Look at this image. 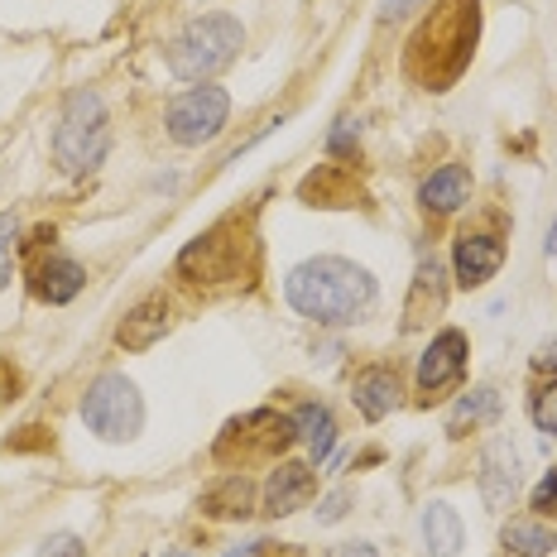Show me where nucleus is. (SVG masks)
Segmentation results:
<instances>
[{
	"label": "nucleus",
	"instance_id": "30",
	"mask_svg": "<svg viewBox=\"0 0 557 557\" xmlns=\"http://www.w3.org/2000/svg\"><path fill=\"white\" fill-rule=\"evenodd\" d=\"M332 557H375L370 543H346V548H332Z\"/></svg>",
	"mask_w": 557,
	"mask_h": 557
},
{
	"label": "nucleus",
	"instance_id": "24",
	"mask_svg": "<svg viewBox=\"0 0 557 557\" xmlns=\"http://www.w3.org/2000/svg\"><path fill=\"white\" fill-rule=\"evenodd\" d=\"M533 509H543V515H557V467L539 481V491H533Z\"/></svg>",
	"mask_w": 557,
	"mask_h": 557
},
{
	"label": "nucleus",
	"instance_id": "7",
	"mask_svg": "<svg viewBox=\"0 0 557 557\" xmlns=\"http://www.w3.org/2000/svg\"><path fill=\"white\" fill-rule=\"evenodd\" d=\"M231 231L236 222L207 231V236H197L188 250H183L178 270L183 278H193V284H222V278H240V250H246V240H231Z\"/></svg>",
	"mask_w": 557,
	"mask_h": 557
},
{
	"label": "nucleus",
	"instance_id": "14",
	"mask_svg": "<svg viewBox=\"0 0 557 557\" xmlns=\"http://www.w3.org/2000/svg\"><path fill=\"white\" fill-rule=\"evenodd\" d=\"M418 202H423L428 212H437V216L457 212V207L471 202V173L461 169V164L437 169L433 178H423V188H418Z\"/></svg>",
	"mask_w": 557,
	"mask_h": 557
},
{
	"label": "nucleus",
	"instance_id": "23",
	"mask_svg": "<svg viewBox=\"0 0 557 557\" xmlns=\"http://www.w3.org/2000/svg\"><path fill=\"white\" fill-rule=\"evenodd\" d=\"M533 423H539L543 433H553V437H557V380L533 394Z\"/></svg>",
	"mask_w": 557,
	"mask_h": 557
},
{
	"label": "nucleus",
	"instance_id": "27",
	"mask_svg": "<svg viewBox=\"0 0 557 557\" xmlns=\"http://www.w3.org/2000/svg\"><path fill=\"white\" fill-rule=\"evenodd\" d=\"M351 139H361V125H356V121H351V115H346V121H336L332 149H336V154H346V149H351Z\"/></svg>",
	"mask_w": 557,
	"mask_h": 557
},
{
	"label": "nucleus",
	"instance_id": "19",
	"mask_svg": "<svg viewBox=\"0 0 557 557\" xmlns=\"http://www.w3.org/2000/svg\"><path fill=\"white\" fill-rule=\"evenodd\" d=\"M500 413V394H495L491 385H481V389H471V394H461L457 399V409H451L447 418V433H467V428H481V423H491V418Z\"/></svg>",
	"mask_w": 557,
	"mask_h": 557
},
{
	"label": "nucleus",
	"instance_id": "16",
	"mask_svg": "<svg viewBox=\"0 0 557 557\" xmlns=\"http://www.w3.org/2000/svg\"><path fill=\"white\" fill-rule=\"evenodd\" d=\"M461 539H467V529H461V515L443 500H433L423 509V543H428V557H457L461 553Z\"/></svg>",
	"mask_w": 557,
	"mask_h": 557
},
{
	"label": "nucleus",
	"instance_id": "17",
	"mask_svg": "<svg viewBox=\"0 0 557 557\" xmlns=\"http://www.w3.org/2000/svg\"><path fill=\"white\" fill-rule=\"evenodd\" d=\"M294 433L308 443L312 461H327L332 447H336V418H332V409H322V404H298L294 409Z\"/></svg>",
	"mask_w": 557,
	"mask_h": 557
},
{
	"label": "nucleus",
	"instance_id": "11",
	"mask_svg": "<svg viewBox=\"0 0 557 557\" xmlns=\"http://www.w3.org/2000/svg\"><path fill=\"white\" fill-rule=\"evenodd\" d=\"M312 491H318V475L304 461H284L270 481H264V509L278 519V515H294V509H304L312 500Z\"/></svg>",
	"mask_w": 557,
	"mask_h": 557
},
{
	"label": "nucleus",
	"instance_id": "15",
	"mask_svg": "<svg viewBox=\"0 0 557 557\" xmlns=\"http://www.w3.org/2000/svg\"><path fill=\"white\" fill-rule=\"evenodd\" d=\"M164 332H169V308L159 304V298H149V304H139L131 318L115 327V342H121L125 351H149Z\"/></svg>",
	"mask_w": 557,
	"mask_h": 557
},
{
	"label": "nucleus",
	"instance_id": "13",
	"mask_svg": "<svg viewBox=\"0 0 557 557\" xmlns=\"http://www.w3.org/2000/svg\"><path fill=\"white\" fill-rule=\"evenodd\" d=\"M83 284H87V270L77 260H67V255H49L39 264V274H34V294L44 304H73L83 294Z\"/></svg>",
	"mask_w": 557,
	"mask_h": 557
},
{
	"label": "nucleus",
	"instance_id": "18",
	"mask_svg": "<svg viewBox=\"0 0 557 557\" xmlns=\"http://www.w3.org/2000/svg\"><path fill=\"white\" fill-rule=\"evenodd\" d=\"M356 409H361L370 423L375 418H385L394 404H399V380H394V370H385V366H375V370H366L361 380H356Z\"/></svg>",
	"mask_w": 557,
	"mask_h": 557
},
{
	"label": "nucleus",
	"instance_id": "3",
	"mask_svg": "<svg viewBox=\"0 0 557 557\" xmlns=\"http://www.w3.org/2000/svg\"><path fill=\"white\" fill-rule=\"evenodd\" d=\"M111 149V125H107V107L91 87L67 91L63 115H58L53 131V159L63 173H91L107 159Z\"/></svg>",
	"mask_w": 557,
	"mask_h": 557
},
{
	"label": "nucleus",
	"instance_id": "1",
	"mask_svg": "<svg viewBox=\"0 0 557 557\" xmlns=\"http://www.w3.org/2000/svg\"><path fill=\"white\" fill-rule=\"evenodd\" d=\"M284 298L312 322L346 327V322H361L366 312L375 308V278H370L361 264L322 255V260L298 264V270L284 278Z\"/></svg>",
	"mask_w": 557,
	"mask_h": 557
},
{
	"label": "nucleus",
	"instance_id": "10",
	"mask_svg": "<svg viewBox=\"0 0 557 557\" xmlns=\"http://www.w3.org/2000/svg\"><path fill=\"white\" fill-rule=\"evenodd\" d=\"M505 264V240L495 236H461L451 250V270H457L461 288H481L485 278H495Z\"/></svg>",
	"mask_w": 557,
	"mask_h": 557
},
{
	"label": "nucleus",
	"instance_id": "26",
	"mask_svg": "<svg viewBox=\"0 0 557 557\" xmlns=\"http://www.w3.org/2000/svg\"><path fill=\"white\" fill-rule=\"evenodd\" d=\"M423 5H433V0H385V10H380V15H385V20H409Z\"/></svg>",
	"mask_w": 557,
	"mask_h": 557
},
{
	"label": "nucleus",
	"instance_id": "31",
	"mask_svg": "<svg viewBox=\"0 0 557 557\" xmlns=\"http://www.w3.org/2000/svg\"><path fill=\"white\" fill-rule=\"evenodd\" d=\"M543 246H548V255H557V222H553V231H548V240H543Z\"/></svg>",
	"mask_w": 557,
	"mask_h": 557
},
{
	"label": "nucleus",
	"instance_id": "20",
	"mask_svg": "<svg viewBox=\"0 0 557 557\" xmlns=\"http://www.w3.org/2000/svg\"><path fill=\"white\" fill-rule=\"evenodd\" d=\"M505 548L519 553V557H543V553L557 548V539H553L548 524H539V519H509L505 524Z\"/></svg>",
	"mask_w": 557,
	"mask_h": 557
},
{
	"label": "nucleus",
	"instance_id": "4",
	"mask_svg": "<svg viewBox=\"0 0 557 557\" xmlns=\"http://www.w3.org/2000/svg\"><path fill=\"white\" fill-rule=\"evenodd\" d=\"M246 44V29H240L236 15L216 10V15L193 20L178 39L169 44V73L183 77V83H202V77H216L231 58Z\"/></svg>",
	"mask_w": 557,
	"mask_h": 557
},
{
	"label": "nucleus",
	"instance_id": "5",
	"mask_svg": "<svg viewBox=\"0 0 557 557\" xmlns=\"http://www.w3.org/2000/svg\"><path fill=\"white\" fill-rule=\"evenodd\" d=\"M83 423L107 443H131V437L145 428V399L125 375H97L83 394Z\"/></svg>",
	"mask_w": 557,
	"mask_h": 557
},
{
	"label": "nucleus",
	"instance_id": "9",
	"mask_svg": "<svg viewBox=\"0 0 557 557\" xmlns=\"http://www.w3.org/2000/svg\"><path fill=\"white\" fill-rule=\"evenodd\" d=\"M461 370H467V336L457 327L437 332L433 346H428L423 356H418V389L433 394V389H447L451 380H461Z\"/></svg>",
	"mask_w": 557,
	"mask_h": 557
},
{
	"label": "nucleus",
	"instance_id": "8",
	"mask_svg": "<svg viewBox=\"0 0 557 557\" xmlns=\"http://www.w3.org/2000/svg\"><path fill=\"white\" fill-rule=\"evenodd\" d=\"M481 500L491 509H509V500L519 495V451L509 437H495L491 447L481 451Z\"/></svg>",
	"mask_w": 557,
	"mask_h": 557
},
{
	"label": "nucleus",
	"instance_id": "22",
	"mask_svg": "<svg viewBox=\"0 0 557 557\" xmlns=\"http://www.w3.org/2000/svg\"><path fill=\"white\" fill-rule=\"evenodd\" d=\"M15 236H20V222L10 212H0V288L15 274Z\"/></svg>",
	"mask_w": 557,
	"mask_h": 557
},
{
	"label": "nucleus",
	"instance_id": "28",
	"mask_svg": "<svg viewBox=\"0 0 557 557\" xmlns=\"http://www.w3.org/2000/svg\"><path fill=\"white\" fill-rule=\"evenodd\" d=\"M44 557H83V548H77V539H73V533H63V539L44 543Z\"/></svg>",
	"mask_w": 557,
	"mask_h": 557
},
{
	"label": "nucleus",
	"instance_id": "21",
	"mask_svg": "<svg viewBox=\"0 0 557 557\" xmlns=\"http://www.w3.org/2000/svg\"><path fill=\"white\" fill-rule=\"evenodd\" d=\"M202 509H207V515H216V519L250 515V485H246V475H226V481L202 500Z\"/></svg>",
	"mask_w": 557,
	"mask_h": 557
},
{
	"label": "nucleus",
	"instance_id": "29",
	"mask_svg": "<svg viewBox=\"0 0 557 557\" xmlns=\"http://www.w3.org/2000/svg\"><path fill=\"white\" fill-rule=\"evenodd\" d=\"M533 366H539V370H557V342L543 346V351L533 356Z\"/></svg>",
	"mask_w": 557,
	"mask_h": 557
},
{
	"label": "nucleus",
	"instance_id": "25",
	"mask_svg": "<svg viewBox=\"0 0 557 557\" xmlns=\"http://www.w3.org/2000/svg\"><path fill=\"white\" fill-rule=\"evenodd\" d=\"M346 505H351V491L327 495V500H322V509H318V524H336V519L346 515Z\"/></svg>",
	"mask_w": 557,
	"mask_h": 557
},
{
	"label": "nucleus",
	"instance_id": "2",
	"mask_svg": "<svg viewBox=\"0 0 557 557\" xmlns=\"http://www.w3.org/2000/svg\"><path fill=\"white\" fill-rule=\"evenodd\" d=\"M475 34H481L475 0H443V5H433L428 25L409 44V73L423 87L443 91L447 83H457L467 73V63L475 53Z\"/></svg>",
	"mask_w": 557,
	"mask_h": 557
},
{
	"label": "nucleus",
	"instance_id": "32",
	"mask_svg": "<svg viewBox=\"0 0 557 557\" xmlns=\"http://www.w3.org/2000/svg\"><path fill=\"white\" fill-rule=\"evenodd\" d=\"M164 557H193L188 548H173V553H164Z\"/></svg>",
	"mask_w": 557,
	"mask_h": 557
},
{
	"label": "nucleus",
	"instance_id": "6",
	"mask_svg": "<svg viewBox=\"0 0 557 557\" xmlns=\"http://www.w3.org/2000/svg\"><path fill=\"white\" fill-rule=\"evenodd\" d=\"M226 115H231V97L222 87H193L169 107L164 125H169V135L178 139V145L197 149V145H207V139L222 135Z\"/></svg>",
	"mask_w": 557,
	"mask_h": 557
},
{
	"label": "nucleus",
	"instance_id": "12",
	"mask_svg": "<svg viewBox=\"0 0 557 557\" xmlns=\"http://www.w3.org/2000/svg\"><path fill=\"white\" fill-rule=\"evenodd\" d=\"M443 308H447V274L437 260H423L413 274L409 304H404V327H423V322H433Z\"/></svg>",
	"mask_w": 557,
	"mask_h": 557
}]
</instances>
